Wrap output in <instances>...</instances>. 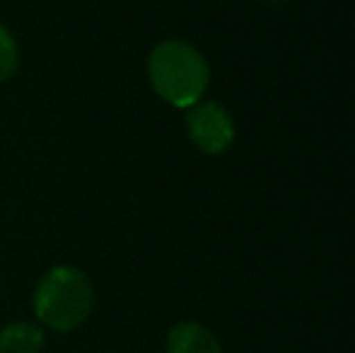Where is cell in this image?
Here are the masks:
<instances>
[{"label": "cell", "mask_w": 355, "mask_h": 353, "mask_svg": "<svg viewBox=\"0 0 355 353\" xmlns=\"http://www.w3.org/2000/svg\"><path fill=\"white\" fill-rule=\"evenodd\" d=\"M148 76L155 92L172 107L189 109L201 102L208 87V63L196 46L169 39L153 49Z\"/></svg>", "instance_id": "obj_1"}, {"label": "cell", "mask_w": 355, "mask_h": 353, "mask_svg": "<svg viewBox=\"0 0 355 353\" xmlns=\"http://www.w3.org/2000/svg\"><path fill=\"white\" fill-rule=\"evenodd\" d=\"M92 283L75 266L51 268L34 293V312L39 322L58 332H71L83 325L92 312Z\"/></svg>", "instance_id": "obj_2"}, {"label": "cell", "mask_w": 355, "mask_h": 353, "mask_svg": "<svg viewBox=\"0 0 355 353\" xmlns=\"http://www.w3.org/2000/svg\"><path fill=\"white\" fill-rule=\"evenodd\" d=\"M187 128L193 146L208 155H220L234 141L232 117L218 102H198L189 107Z\"/></svg>", "instance_id": "obj_3"}, {"label": "cell", "mask_w": 355, "mask_h": 353, "mask_svg": "<svg viewBox=\"0 0 355 353\" xmlns=\"http://www.w3.org/2000/svg\"><path fill=\"white\" fill-rule=\"evenodd\" d=\"M167 353H223L218 339L196 322H179L169 329Z\"/></svg>", "instance_id": "obj_4"}, {"label": "cell", "mask_w": 355, "mask_h": 353, "mask_svg": "<svg viewBox=\"0 0 355 353\" xmlns=\"http://www.w3.org/2000/svg\"><path fill=\"white\" fill-rule=\"evenodd\" d=\"M44 332L32 322H12L0 332V353H39Z\"/></svg>", "instance_id": "obj_5"}, {"label": "cell", "mask_w": 355, "mask_h": 353, "mask_svg": "<svg viewBox=\"0 0 355 353\" xmlns=\"http://www.w3.org/2000/svg\"><path fill=\"white\" fill-rule=\"evenodd\" d=\"M19 53H17V42L8 32V27L0 24V83H5L15 71H17Z\"/></svg>", "instance_id": "obj_6"}]
</instances>
